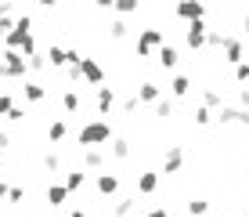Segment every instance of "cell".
Instances as JSON below:
<instances>
[{
  "label": "cell",
  "instance_id": "1",
  "mask_svg": "<svg viewBox=\"0 0 249 217\" xmlns=\"http://www.w3.org/2000/svg\"><path fill=\"white\" fill-rule=\"evenodd\" d=\"M7 47L11 51H22L25 58L29 55H36V37H33V19L29 15H18V22L11 25V29H7Z\"/></svg>",
  "mask_w": 249,
  "mask_h": 217
},
{
  "label": "cell",
  "instance_id": "2",
  "mask_svg": "<svg viewBox=\"0 0 249 217\" xmlns=\"http://www.w3.org/2000/svg\"><path fill=\"white\" fill-rule=\"evenodd\" d=\"M80 145H87V149H94V145H108L112 141V123L108 119H90V123L80 127Z\"/></svg>",
  "mask_w": 249,
  "mask_h": 217
},
{
  "label": "cell",
  "instance_id": "3",
  "mask_svg": "<svg viewBox=\"0 0 249 217\" xmlns=\"http://www.w3.org/2000/svg\"><path fill=\"white\" fill-rule=\"evenodd\" d=\"M25 73H29V62H25L18 51L7 47L4 62H0V80H25Z\"/></svg>",
  "mask_w": 249,
  "mask_h": 217
},
{
  "label": "cell",
  "instance_id": "4",
  "mask_svg": "<svg viewBox=\"0 0 249 217\" xmlns=\"http://www.w3.org/2000/svg\"><path fill=\"white\" fill-rule=\"evenodd\" d=\"M213 119L217 123H224V127H249V109L242 105H220V109H213Z\"/></svg>",
  "mask_w": 249,
  "mask_h": 217
},
{
  "label": "cell",
  "instance_id": "5",
  "mask_svg": "<svg viewBox=\"0 0 249 217\" xmlns=\"http://www.w3.org/2000/svg\"><path fill=\"white\" fill-rule=\"evenodd\" d=\"M159 47H162V29H141V37H137V55L148 58V55H156Z\"/></svg>",
  "mask_w": 249,
  "mask_h": 217
},
{
  "label": "cell",
  "instance_id": "6",
  "mask_svg": "<svg viewBox=\"0 0 249 217\" xmlns=\"http://www.w3.org/2000/svg\"><path fill=\"white\" fill-rule=\"evenodd\" d=\"M206 29H210V25H206V19L188 22V29H184V43H188L192 51H202V47H206Z\"/></svg>",
  "mask_w": 249,
  "mask_h": 217
},
{
  "label": "cell",
  "instance_id": "7",
  "mask_svg": "<svg viewBox=\"0 0 249 217\" xmlns=\"http://www.w3.org/2000/svg\"><path fill=\"white\" fill-rule=\"evenodd\" d=\"M181 167H184V149L181 145H170L166 156H162V174L174 178V174H181Z\"/></svg>",
  "mask_w": 249,
  "mask_h": 217
},
{
  "label": "cell",
  "instance_id": "8",
  "mask_svg": "<svg viewBox=\"0 0 249 217\" xmlns=\"http://www.w3.org/2000/svg\"><path fill=\"white\" fill-rule=\"evenodd\" d=\"M177 19H184V22L206 19V4L202 0H177Z\"/></svg>",
  "mask_w": 249,
  "mask_h": 217
},
{
  "label": "cell",
  "instance_id": "9",
  "mask_svg": "<svg viewBox=\"0 0 249 217\" xmlns=\"http://www.w3.org/2000/svg\"><path fill=\"white\" fill-rule=\"evenodd\" d=\"M80 76H83L87 83H94V87H101V83H105V69L94 62V58H80Z\"/></svg>",
  "mask_w": 249,
  "mask_h": 217
},
{
  "label": "cell",
  "instance_id": "10",
  "mask_svg": "<svg viewBox=\"0 0 249 217\" xmlns=\"http://www.w3.org/2000/svg\"><path fill=\"white\" fill-rule=\"evenodd\" d=\"M220 51H224V62H228V65H238V62H246L242 40H235V37H228V40H224V47H220Z\"/></svg>",
  "mask_w": 249,
  "mask_h": 217
},
{
  "label": "cell",
  "instance_id": "11",
  "mask_svg": "<svg viewBox=\"0 0 249 217\" xmlns=\"http://www.w3.org/2000/svg\"><path fill=\"white\" fill-rule=\"evenodd\" d=\"M159 98H162V87H159V83L144 80L141 87H137V101H144V105H156Z\"/></svg>",
  "mask_w": 249,
  "mask_h": 217
},
{
  "label": "cell",
  "instance_id": "12",
  "mask_svg": "<svg viewBox=\"0 0 249 217\" xmlns=\"http://www.w3.org/2000/svg\"><path fill=\"white\" fill-rule=\"evenodd\" d=\"M22 98L36 105V101H44V98H47V91H44V83H36V80H25V83H22Z\"/></svg>",
  "mask_w": 249,
  "mask_h": 217
},
{
  "label": "cell",
  "instance_id": "13",
  "mask_svg": "<svg viewBox=\"0 0 249 217\" xmlns=\"http://www.w3.org/2000/svg\"><path fill=\"white\" fill-rule=\"evenodd\" d=\"M80 105H83L80 91H76V87H69V91L62 94V109H65V116H76V112H80Z\"/></svg>",
  "mask_w": 249,
  "mask_h": 217
},
{
  "label": "cell",
  "instance_id": "14",
  "mask_svg": "<svg viewBox=\"0 0 249 217\" xmlns=\"http://www.w3.org/2000/svg\"><path fill=\"white\" fill-rule=\"evenodd\" d=\"M156 58H159V65H162V69H177V62H181L177 47H170V43H162V47L156 51Z\"/></svg>",
  "mask_w": 249,
  "mask_h": 217
},
{
  "label": "cell",
  "instance_id": "15",
  "mask_svg": "<svg viewBox=\"0 0 249 217\" xmlns=\"http://www.w3.org/2000/svg\"><path fill=\"white\" fill-rule=\"evenodd\" d=\"M156 188H159V174H152V170L137 174V192H141V196H152Z\"/></svg>",
  "mask_w": 249,
  "mask_h": 217
},
{
  "label": "cell",
  "instance_id": "16",
  "mask_svg": "<svg viewBox=\"0 0 249 217\" xmlns=\"http://www.w3.org/2000/svg\"><path fill=\"white\" fill-rule=\"evenodd\" d=\"M112 105H116V91H112V87H98V112H101V116H108Z\"/></svg>",
  "mask_w": 249,
  "mask_h": 217
},
{
  "label": "cell",
  "instance_id": "17",
  "mask_svg": "<svg viewBox=\"0 0 249 217\" xmlns=\"http://www.w3.org/2000/svg\"><path fill=\"white\" fill-rule=\"evenodd\" d=\"M94 185H98L101 196H116V192H119V178H116V174H98V181H94Z\"/></svg>",
  "mask_w": 249,
  "mask_h": 217
},
{
  "label": "cell",
  "instance_id": "18",
  "mask_svg": "<svg viewBox=\"0 0 249 217\" xmlns=\"http://www.w3.org/2000/svg\"><path fill=\"white\" fill-rule=\"evenodd\" d=\"M108 152H112V159H130V141H126V138H112V141H108Z\"/></svg>",
  "mask_w": 249,
  "mask_h": 217
},
{
  "label": "cell",
  "instance_id": "19",
  "mask_svg": "<svg viewBox=\"0 0 249 217\" xmlns=\"http://www.w3.org/2000/svg\"><path fill=\"white\" fill-rule=\"evenodd\" d=\"M65 199H69L65 181H62V185H47V203H51V206H65Z\"/></svg>",
  "mask_w": 249,
  "mask_h": 217
},
{
  "label": "cell",
  "instance_id": "20",
  "mask_svg": "<svg viewBox=\"0 0 249 217\" xmlns=\"http://www.w3.org/2000/svg\"><path fill=\"white\" fill-rule=\"evenodd\" d=\"M83 167H87V170H101V167H105V152H101V149H87V152H83Z\"/></svg>",
  "mask_w": 249,
  "mask_h": 217
},
{
  "label": "cell",
  "instance_id": "21",
  "mask_svg": "<svg viewBox=\"0 0 249 217\" xmlns=\"http://www.w3.org/2000/svg\"><path fill=\"white\" fill-rule=\"evenodd\" d=\"M47 65H51V69H62V65H69V51L54 43V47L47 51Z\"/></svg>",
  "mask_w": 249,
  "mask_h": 217
},
{
  "label": "cell",
  "instance_id": "22",
  "mask_svg": "<svg viewBox=\"0 0 249 217\" xmlns=\"http://www.w3.org/2000/svg\"><path fill=\"white\" fill-rule=\"evenodd\" d=\"M188 91H192V80H188V76H174L170 94H174V98H188Z\"/></svg>",
  "mask_w": 249,
  "mask_h": 217
},
{
  "label": "cell",
  "instance_id": "23",
  "mask_svg": "<svg viewBox=\"0 0 249 217\" xmlns=\"http://www.w3.org/2000/svg\"><path fill=\"white\" fill-rule=\"evenodd\" d=\"M137 7H141V0H116L112 4V11L119 15V19H126V15H134Z\"/></svg>",
  "mask_w": 249,
  "mask_h": 217
},
{
  "label": "cell",
  "instance_id": "24",
  "mask_svg": "<svg viewBox=\"0 0 249 217\" xmlns=\"http://www.w3.org/2000/svg\"><path fill=\"white\" fill-rule=\"evenodd\" d=\"M83 185H87V174H80V170L65 174V188H69V192H76V188H83Z\"/></svg>",
  "mask_w": 249,
  "mask_h": 217
},
{
  "label": "cell",
  "instance_id": "25",
  "mask_svg": "<svg viewBox=\"0 0 249 217\" xmlns=\"http://www.w3.org/2000/svg\"><path fill=\"white\" fill-rule=\"evenodd\" d=\"M69 134V127H65V119H54V123H51L47 127V138H51V141H62V138Z\"/></svg>",
  "mask_w": 249,
  "mask_h": 217
},
{
  "label": "cell",
  "instance_id": "26",
  "mask_svg": "<svg viewBox=\"0 0 249 217\" xmlns=\"http://www.w3.org/2000/svg\"><path fill=\"white\" fill-rule=\"evenodd\" d=\"M108 33H112V40H126V33H130V25H126V19H116L112 25H108Z\"/></svg>",
  "mask_w": 249,
  "mask_h": 217
},
{
  "label": "cell",
  "instance_id": "27",
  "mask_svg": "<svg viewBox=\"0 0 249 217\" xmlns=\"http://www.w3.org/2000/svg\"><path fill=\"white\" fill-rule=\"evenodd\" d=\"M202 105H206V109H220V105H224L220 91H202Z\"/></svg>",
  "mask_w": 249,
  "mask_h": 217
},
{
  "label": "cell",
  "instance_id": "28",
  "mask_svg": "<svg viewBox=\"0 0 249 217\" xmlns=\"http://www.w3.org/2000/svg\"><path fill=\"white\" fill-rule=\"evenodd\" d=\"M134 203H137V199H119V203L112 206V214L116 217H130L134 214Z\"/></svg>",
  "mask_w": 249,
  "mask_h": 217
},
{
  "label": "cell",
  "instance_id": "29",
  "mask_svg": "<svg viewBox=\"0 0 249 217\" xmlns=\"http://www.w3.org/2000/svg\"><path fill=\"white\" fill-rule=\"evenodd\" d=\"M156 116H159V119H170V116H174V101H170V98H159V101H156Z\"/></svg>",
  "mask_w": 249,
  "mask_h": 217
},
{
  "label": "cell",
  "instance_id": "30",
  "mask_svg": "<svg viewBox=\"0 0 249 217\" xmlns=\"http://www.w3.org/2000/svg\"><path fill=\"white\" fill-rule=\"evenodd\" d=\"M224 33H220V29H206V47H224Z\"/></svg>",
  "mask_w": 249,
  "mask_h": 217
},
{
  "label": "cell",
  "instance_id": "31",
  "mask_svg": "<svg viewBox=\"0 0 249 217\" xmlns=\"http://www.w3.org/2000/svg\"><path fill=\"white\" fill-rule=\"evenodd\" d=\"M25 116H29V112H25V105H18V101H15V105L7 109V119H11V123H22Z\"/></svg>",
  "mask_w": 249,
  "mask_h": 217
},
{
  "label": "cell",
  "instance_id": "32",
  "mask_svg": "<svg viewBox=\"0 0 249 217\" xmlns=\"http://www.w3.org/2000/svg\"><path fill=\"white\" fill-rule=\"evenodd\" d=\"M206 210H210V203H206V199H192V203H188V214H192V217H202Z\"/></svg>",
  "mask_w": 249,
  "mask_h": 217
},
{
  "label": "cell",
  "instance_id": "33",
  "mask_svg": "<svg viewBox=\"0 0 249 217\" xmlns=\"http://www.w3.org/2000/svg\"><path fill=\"white\" fill-rule=\"evenodd\" d=\"M195 123H199V127H206V123H213V109H206V105H199V109H195Z\"/></svg>",
  "mask_w": 249,
  "mask_h": 217
},
{
  "label": "cell",
  "instance_id": "34",
  "mask_svg": "<svg viewBox=\"0 0 249 217\" xmlns=\"http://www.w3.org/2000/svg\"><path fill=\"white\" fill-rule=\"evenodd\" d=\"M25 199V188L22 185H7V203H22Z\"/></svg>",
  "mask_w": 249,
  "mask_h": 217
},
{
  "label": "cell",
  "instance_id": "35",
  "mask_svg": "<svg viewBox=\"0 0 249 217\" xmlns=\"http://www.w3.org/2000/svg\"><path fill=\"white\" fill-rule=\"evenodd\" d=\"M44 167H47L51 174H54V170H62V156H54V152H47V156H44Z\"/></svg>",
  "mask_w": 249,
  "mask_h": 217
},
{
  "label": "cell",
  "instance_id": "36",
  "mask_svg": "<svg viewBox=\"0 0 249 217\" xmlns=\"http://www.w3.org/2000/svg\"><path fill=\"white\" fill-rule=\"evenodd\" d=\"M25 62H29V69H33V73H44V69H47V58H40V55H29Z\"/></svg>",
  "mask_w": 249,
  "mask_h": 217
},
{
  "label": "cell",
  "instance_id": "37",
  "mask_svg": "<svg viewBox=\"0 0 249 217\" xmlns=\"http://www.w3.org/2000/svg\"><path fill=\"white\" fill-rule=\"evenodd\" d=\"M235 80L238 83H249V62H238L235 65Z\"/></svg>",
  "mask_w": 249,
  "mask_h": 217
},
{
  "label": "cell",
  "instance_id": "38",
  "mask_svg": "<svg viewBox=\"0 0 249 217\" xmlns=\"http://www.w3.org/2000/svg\"><path fill=\"white\" fill-rule=\"evenodd\" d=\"M11 105H15L11 94H0V116H7V109H11Z\"/></svg>",
  "mask_w": 249,
  "mask_h": 217
},
{
  "label": "cell",
  "instance_id": "39",
  "mask_svg": "<svg viewBox=\"0 0 249 217\" xmlns=\"http://www.w3.org/2000/svg\"><path fill=\"white\" fill-rule=\"evenodd\" d=\"M11 11H15L11 0H0V19H11Z\"/></svg>",
  "mask_w": 249,
  "mask_h": 217
},
{
  "label": "cell",
  "instance_id": "40",
  "mask_svg": "<svg viewBox=\"0 0 249 217\" xmlns=\"http://www.w3.org/2000/svg\"><path fill=\"white\" fill-rule=\"evenodd\" d=\"M144 217H170V210H166V206H152Z\"/></svg>",
  "mask_w": 249,
  "mask_h": 217
},
{
  "label": "cell",
  "instance_id": "41",
  "mask_svg": "<svg viewBox=\"0 0 249 217\" xmlns=\"http://www.w3.org/2000/svg\"><path fill=\"white\" fill-rule=\"evenodd\" d=\"M83 76H80V65H69V83H80Z\"/></svg>",
  "mask_w": 249,
  "mask_h": 217
},
{
  "label": "cell",
  "instance_id": "42",
  "mask_svg": "<svg viewBox=\"0 0 249 217\" xmlns=\"http://www.w3.org/2000/svg\"><path fill=\"white\" fill-rule=\"evenodd\" d=\"M137 105H141V101H137V94H134V98H126V101H123V112H134Z\"/></svg>",
  "mask_w": 249,
  "mask_h": 217
},
{
  "label": "cell",
  "instance_id": "43",
  "mask_svg": "<svg viewBox=\"0 0 249 217\" xmlns=\"http://www.w3.org/2000/svg\"><path fill=\"white\" fill-rule=\"evenodd\" d=\"M11 25H15L11 19H0V40H4V37H7V29H11Z\"/></svg>",
  "mask_w": 249,
  "mask_h": 217
},
{
  "label": "cell",
  "instance_id": "44",
  "mask_svg": "<svg viewBox=\"0 0 249 217\" xmlns=\"http://www.w3.org/2000/svg\"><path fill=\"white\" fill-rule=\"evenodd\" d=\"M94 4H98L101 11H112V4H116V0H94Z\"/></svg>",
  "mask_w": 249,
  "mask_h": 217
},
{
  "label": "cell",
  "instance_id": "45",
  "mask_svg": "<svg viewBox=\"0 0 249 217\" xmlns=\"http://www.w3.org/2000/svg\"><path fill=\"white\" fill-rule=\"evenodd\" d=\"M238 101H242V109H249V91H246V87L238 91Z\"/></svg>",
  "mask_w": 249,
  "mask_h": 217
},
{
  "label": "cell",
  "instance_id": "46",
  "mask_svg": "<svg viewBox=\"0 0 249 217\" xmlns=\"http://www.w3.org/2000/svg\"><path fill=\"white\" fill-rule=\"evenodd\" d=\"M7 145H11V138H7V134H0V149H7Z\"/></svg>",
  "mask_w": 249,
  "mask_h": 217
},
{
  "label": "cell",
  "instance_id": "47",
  "mask_svg": "<svg viewBox=\"0 0 249 217\" xmlns=\"http://www.w3.org/2000/svg\"><path fill=\"white\" fill-rule=\"evenodd\" d=\"M36 4H44V7H54V4H58V0H36Z\"/></svg>",
  "mask_w": 249,
  "mask_h": 217
},
{
  "label": "cell",
  "instance_id": "48",
  "mask_svg": "<svg viewBox=\"0 0 249 217\" xmlns=\"http://www.w3.org/2000/svg\"><path fill=\"white\" fill-rule=\"evenodd\" d=\"M0 199H7V185H4V181H0Z\"/></svg>",
  "mask_w": 249,
  "mask_h": 217
},
{
  "label": "cell",
  "instance_id": "49",
  "mask_svg": "<svg viewBox=\"0 0 249 217\" xmlns=\"http://www.w3.org/2000/svg\"><path fill=\"white\" fill-rule=\"evenodd\" d=\"M69 217H87V210H72V214H69Z\"/></svg>",
  "mask_w": 249,
  "mask_h": 217
},
{
  "label": "cell",
  "instance_id": "50",
  "mask_svg": "<svg viewBox=\"0 0 249 217\" xmlns=\"http://www.w3.org/2000/svg\"><path fill=\"white\" fill-rule=\"evenodd\" d=\"M242 29H246V33H249V15H246V19H242Z\"/></svg>",
  "mask_w": 249,
  "mask_h": 217
},
{
  "label": "cell",
  "instance_id": "51",
  "mask_svg": "<svg viewBox=\"0 0 249 217\" xmlns=\"http://www.w3.org/2000/svg\"><path fill=\"white\" fill-rule=\"evenodd\" d=\"M242 217H249V210H246V214H242Z\"/></svg>",
  "mask_w": 249,
  "mask_h": 217
}]
</instances>
